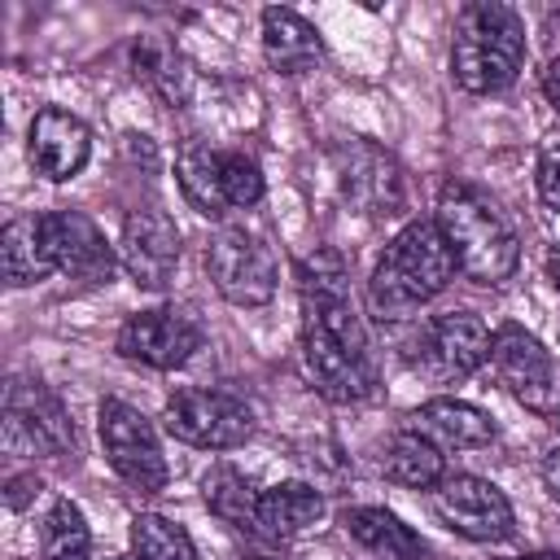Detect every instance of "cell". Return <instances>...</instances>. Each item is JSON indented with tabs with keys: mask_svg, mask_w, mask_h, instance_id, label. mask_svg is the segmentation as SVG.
Wrapping results in <instances>:
<instances>
[{
	"mask_svg": "<svg viewBox=\"0 0 560 560\" xmlns=\"http://www.w3.org/2000/svg\"><path fill=\"white\" fill-rule=\"evenodd\" d=\"M455 254L433 219H411L376 258L368 280V302L381 319H402L433 302L455 280Z\"/></svg>",
	"mask_w": 560,
	"mask_h": 560,
	"instance_id": "6da1fadb",
	"label": "cell"
},
{
	"mask_svg": "<svg viewBox=\"0 0 560 560\" xmlns=\"http://www.w3.org/2000/svg\"><path fill=\"white\" fill-rule=\"evenodd\" d=\"M433 223L442 228L459 276L472 284H503L521 262V241L503 210L472 184H446L433 210Z\"/></svg>",
	"mask_w": 560,
	"mask_h": 560,
	"instance_id": "7a4b0ae2",
	"label": "cell"
},
{
	"mask_svg": "<svg viewBox=\"0 0 560 560\" xmlns=\"http://www.w3.org/2000/svg\"><path fill=\"white\" fill-rule=\"evenodd\" d=\"M525 22L499 0H477L455 18L451 74L472 96H499L525 66Z\"/></svg>",
	"mask_w": 560,
	"mask_h": 560,
	"instance_id": "3957f363",
	"label": "cell"
},
{
	"mask_svg": "<svg viewBox=\"0 0 560 560\" xmlns=\"http://www.w3.org/2000/svg\"><path fill=\"white\" fill-rule=\"evenodd\" d=\"M206 271L232 306H267L276 298V284H280L276 249L241 223H223L210 232Z\"/></svg>",
	"mask_w": 560,
	"mask_h": 560,
	"instance_id": "277c9868",
	"label": "cell"
},
{
	"mask_svg": "<svg viewBox=\"0 0 560 560\" xmlns=\"http://www.w3.org/2000/svg\"><path fill=\"white\" fill-rule=\"evenodd\" d=\"M490 341H494V332L481 324V315H472V311H446V315L429 319L402 346V359L424 381L451 385V381L472 376L490 359Z\"/></svg>",
	"mask_w": 560,
	"mask_h": 560,
	"instance_id": "5b68a950",
	"label": "cell"
},
{
	"mask_svg": "<svg viewBox=\"0 0 560 560\" xmlns=\"http://www.w3.org/2000/svg\"><path fill=\"white\" fill-rule=\"evenodd\" d=\"M162 424L175 442L197 446V451H232L254 438V411L245 398L223 394V389H201L184 385L166 398Z\"/></svg>",
	"mask_w": 560,
	"mask_h": 560,
	"instance_id": "8992f818",
	"label": "cell"
},
{
	"mask_svg": "<svg viewBox=\"0 0 560 560\" xmlns=\"http://www.w3.org/2000/svg\"><path fill=\"white\" fill-rule=\"evenodd\" d=\"M490 363H494V376L499 385L534 416L551 420L560 416V368L551 359V350L521 324H503L494 328V341H490Z\"/></svg>",
	"mask_w": 560,
	"mask_h": 560,
	"instance_id": "52a82bcc",
	"label": "cell"
},
{
	"mask_svg": "<svg viewBox=\"0 0 560 560\" xmlns=\"http://www.w3.org/2000/svg\"><path fill=\"white\" fill-rule=\"evenodd\" d=\"M96 429H101V446L109 468L140 494H158L166 486V455L158 446L153 420L144 411H136L122 398H105L96 407Z\"/></svg>",
	"mask_w": 560,
	"mask_h": 560,
	"instance_id": "ba28073f",
	"label": "cell"
},
{
	"mask_svg": "<svg viewBox=\"0 0 560 560\" xmlns=\"http://www.w3.org/2000/svg\"><path fill=\"white\" fill-rule=\"evenodd\" d=\"M4 442L13 451L61 459L79 446V433H74V420H70L66 402L44 381L18 376L4 394Z\"/></svg>",
	"mask_w": 560,
	"mask_h": 560,
	"instance_id": "9c48e42d",
	"label": "cell"
},
{
	"mask_svg": "<svg viewBox=\"0 0 560 560\" xmlns=\"http://www.w3.org/2000/svg\"><path fill=\"white\" fill-rule=\"evenodd\" d=\"M206 341L201 319L188 306H153V311H136L122 328H118V354L153 368V372H175L184 368Z\"/></svg>",
	"mask_w": 560,
	"mask_h": 560,
	"instance_id": "30bf717a",
	"label": "cell"
},
{
	"mask_svg": "<svg viewBox=\"0 0 560 560\" xmlns=\"http://www.w3.org/2000/svg\"><path fill=\"white\" fill-rule=\"evenodd\" d=\"M332 166H337V184H341V197L372 214V219H394L407 210V179H402V166L368 144V140H350L341 149H332Z\"/></svg>",
	"mask_w": 560,
	"mask_h": 560,
	"instance_id": "8fae6325",
	"label": "cell"
},
{
	"mask_svg": "<svg viewBox=\"0 0 560 560\" xmlns=\"http://www.w3.org/2000/svg\"><path fill=\"white\" fill-rule=\"evenodd\" d=\"M433 512L472 542H503L516 529V512L508 503V494L472 472H446L442 486L433 490Z\"/></svg>",
	"mask_w": 560,
	"mask_h": 560,
	"instance_id": "7c38bea8",
	"label": "cell"
},
{
	"mask_svg": "<svg viewBox=\"0 0 560 560\" xmlns=\"http://www.w3.org/2000/svg\"><path fill=\"white\" fill-rule=\"evenodd\" d=\"M118 262L136 280V289L162 293L179 267V228L166 210L140 206L122 219V241H118Z\"/></svg>",
	"mask_w": 560,
	"mask_h": 560,
	"instance_id": "4fadbf2b",
	"label": "cell"
},
{
	"mask_svg": "<svg viewBox=\"0 0 560 560\" xmlns=\"http://www.w3.org/2000/svg\"><path fill=\"white\" fill-rule=\"evenodd\" d=\"M302 368L311 376V385L328 398V402H363L376 385L368 350H350L346 341L328 337L315 324H302Z\"/></svg>",
	"mask_w": 560,
	"mask_h": 560,
	"instance_id": "5bb4252c",
	"label": "cell"
},
{
	"mask_svg": "<svg viewBox=\"0 0 560 560\" xmlns=\"http://www.w3.org/2000/svg\"><path fill=\"white\" fill-rule=\"evenodd\" d=\"M44 236H48V254H52L57 271H66L70 280L105 284L118 267L114 245L105 241V232L83 210H48L44 214Z\"/></svg>",
	"mask_w": 560,
	"mask_h": 560,
	"instance_id": "9a60e30c",
	"label": "cell"
},
{
	"mask_svg": "<svg viewBox=\"0 0 560 560\" xmlns=\"http://www.w3.org/2000/svg\"><path fill=\"white\" fill-rule=\"evenodd\" d=\"M26 158H31L35 175H44L52 184H66V179H74L88 166V158H92V131L70 109L44 105L31 118V127H26Z\"/></svg>",
	"mask_w": 560,
	"mask_h": 560,
	"instance_id": "2e32d148",
	"label": "cell"
},
{
	"mask_svg": "<svg viewBox=\"0 0 560 560\" xmlns=\"http://www.w3.org/2000/svg\"><path fill=\"white\" fill-rule=\"evenodd\" d=\"M411 429L420 438H429L438 451H472V446H490L499 438V424L464 402V398H429L411 411Z\"/></svg>",
	"mask_w": 560,
	"mask_h": 560,
	"instance_id": "e0dca14e",
	"label": "cell"
},
{
	"mask_svg": "<svg viewBox=\"0 0 560 560\" xmlns=\"http://www.w3.org/2000/svg\"><path fill=\"white\" fill-rule=\"evenodd\" d=\"M341 529H346L363 551H372L376 560H429V556H433L429 542H424L411 525H402L389 508H372V503L346 508V512H341Z\"/></svg>",
	"mask_w": 560,
	"mask_h": 560,
	"instance_id": "ac0fdd59",
	"label": "cell"
},
{
	"mask_svg": "<svg viewBox=\"0 0 560 560\" xmlns=\"http://www.w3.org/2000/svg\"><path fill=\"white\" fill-rule=\"evenodd\" d=\"M262 57L271 61V70L280 74H306L319 66L324 57V44H319V31L298 18L293 9H262Z\"/></svg>",
	"mask_w": 560,
	"mask_h": 560,
	"instance_id": "d6986e66",
	"label": "cell"
},
{
	"mask_svg": "<svg viewBox=\"0 0 560 560\" xmlns=\"http://www.w3.org/2000/svg\"><path fill=\"white\" fill-rule=\"evenodd\" d=\"M0 271L13 289L39 284L57 271V262L48 254V236H44V214H18V219L4 223V232H0Z\"/></svg>",
	"mask_w": 560,
	"mask_h": 560,
	"instance_id": "ffe728a7",
	"label": "cell"
},
{
	"mask_svg": "<svg viewBox=\"0 0 560 560\" xmlns=\"http://www.w3.org/2000/svg\"><path fill=\"white\" fill-rule=\"evenodd\" d=\"M319 516H324V494L306 481H280L258 494V534H267L271 542L298 538Z\"/></svg>",
	"mask_w": 560,
	"mask_h": 560,
	"instance_id": "44dd1931",
	"label": "cell"
},
{
	"mask_svg": "<svg viewBox=\"0 0 560 560\" xmlns=\"http://www.w3.org/2000/svg\"><path fill=\"white\" fill-rule=\"evenodd\" d=\"M381 472H385L394 486H407V490H438L442 477H446V455H442L429 438H420L416 429H398V433L385 442Z\"/></svg>",
	"mask_w": 560,
	"mask_h": 560,
	"instance_id": "7402d4cb",
	"label": "cell"
},
{
	"mask_svg": "<svg viewBox=\"0 0 560 560\" xmlns=\"http://www.w3.org/2000/svg\"><path fill=\"white\" fill-rule=\"evenodd\" d=\"M175 179L188 197V206L206 219H223L228 214V197H223V153L210 144H188L175 158Z\"/></svg>",
	"mask_w": 560,
	"mask_h": 560,
	"instance_id": "603a6c76",
	"label": "cell"
},
{
	"mask_svg": "<svg viewBox=\"0 0 560 560\" xmlns=\"http://www.w3.org/2000/svg\"><path fill=\"white\" fill-rule=\"evenodd\" d=\"M258 494L249 486V477L232 464H210L201 477V499L210 508V516H219L232 529H258Z\"/></svg>",
	"mask_w": 560,
	"mask_h": 560,
	"instance_id": "cb8c5ba5",
	"label": "cell"
},
{
	"mask_svg": "<svg viewBox=\"0 0 560 560\" xmlns=\"http://www.w3.org/2000/svg\"><path fill=\"white\" fill-rule=\"evenodd\" d=\"M131 70H136V79L153 96H162L166 105H184V96H188V66H184V57L162 35H140L131 44Z\"/></svg>",
	"mask_w": 560,
	"mask_h": 560,
	"instance_id": "d4e9b609",
	"label": "cell"
},
{
	"mask_svg": "<svg viewBox=\"0 0 560 560\" xmlns=\"http://www.w3.org/2000/svg\"><path fill=\"white\" fill-rule=\"evenodd\" d=\"M88 551H92V529L79 503L57 499L39 529V560H88Z\"/></svg>",
	"mask_w": 560,
	"mask_h": 560,
	"instance_id": "484cf974",
	"label": "cell"
},
{
	"mask_svg": "<svg viewBox=\"0 0 560 560\" xmlns=\"http://www.w3.org/2000/svg\"><path fill=\"white\" fill-rule=\"evenodd\" d=\"M131 560H197V547L184 525L158 512H140L131 516Z\"/></svg>",
	"mask_w": 560,
	"mask_h": 560,
	"instance_id": "4316f807",
	"label": "cell"
},
{
	"mask_svg": "<svg viewBox=\"0 0 560 560\" xmlns=\"http://www.w3.org/2000/svg\"><path fill=\"white\" fill-rule=\"evenodd\" d=\"M262 192H267V184H262L258 162L249 153H241V149H228L223 153V197H228V210H249V206L262 201Z\"/></svg>",
	"mask_w": 560,
	"mask_h": 560,
	"instance_id": "83f0119b",
	"label": "cell"
},
{
	"mask_svg": "<svg viewBox=\"0 0 560 560\" xmlns=\"http://www.w3.org/2000/svg\"><path fill=\"white\" fill-rule=\"evenodd\" d=\"M534 184H538L542 206H547V210H560V140H551V144L538 153Z\"/></svg>",
	"mask_w": 560,
	"mask_h": 560,
	"instance_id": "f1b7e54d",
	"label": "cell"
},
{
	"mask_svg": "<svg viewBox=\"0 0 560 560\" xmlns=\"http://www.w3.org/2000/svg\"><path fill=\"white\" fill-rule=\"evenodd\" d=\"M39 490H44V481H39L35 472H13V477L4 481V490H0V499H4L9 512H22Z\"/></svg>",
	"mask_w": 560,
	"mask_h": 560,
	"instance_id": "f546056e",
	"label": "cell"
},
{
	"mask_svg": "<svg viewBox=\"0 0 560 560\" xmlns=\"http://www.w3.org/2000/svg\"><path fill=\"white\" fill-rule=\"evenodd\" d=\"M542 96H547V105L560 114V52L547 61V70H542Z\"/></svg>",
	"mask_w": 560,
	"mask_h": 560,
	"instance_id": "4dcf8cb0",
	"label": "cell"
},
{
	"mask_svg": "<svg viewBox=\"0 0 560 560\" xmlns=\"http://www.w3.org/2000/svg\"><path fill=\"white\" fill-rule=\"evenodd\" d=\"M542 486H547V494L560 503V451H551V455L542 459Z\"/></svg>",
	"mask_w": 560,
	"mask_h": 560,
	"instance_id": "1f68e13d",
	"label": "cell"
},
{
	"mask_svg": "<svg viewBox=\"0 0 560 560\" xmlns=\"http://www.w3.org/2000/svg\"><path fill=\"white\" fill-rule=\"evenodd\" d=\"M521 560H560V551H534V556H521Z\"/></svg>",
	"mask_w": 560,
	"mask_h": 560,
	"instance_id": "d6a6232c",
	"label": "cell"
},
{
	"mask_svg": "<svg viewBox=\"0 0 560 560\" xmlns=\"http://www.w3.org/2000/svg\"><path fill=\"white\" fill-rule=\"evenodd\" d=\"M114 560H131V556H114Z\"/></svg>",
	"mask_w": 560,
	"mask_h": 560,
	"instance_id": "836d02e7",
	"label": "cell"
}]
</instances>
